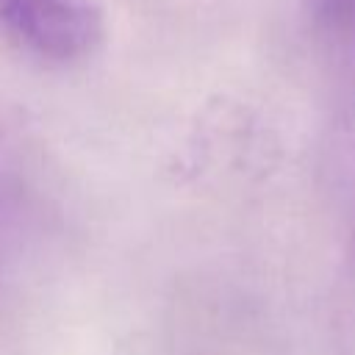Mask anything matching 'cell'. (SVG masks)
Here are the masks:
<instances>
[{
    "label": "cell",
    "instance_id": "6da1fadb",
    "mask_svg": "<svg viewBox=\"0 0 355 355\" xmlns=\"http://www.w3.org/2000/svg\"><path fill=\"white\" fill-rule=\"evenodd\" d=\"M0 39L44 64H78L103 42L89 0H0Z\"/></svg>",
    "mask_w": 355,
    "mask_h": 355
},
{
    "label": "cell",
    "instance_id": "7a4b0ae2",
    "mask_svg": "<svg viewBox=\"0 0 355 355\" xmlns=\"http://www.w3.org/2000/svg\"><path fill=\"white\" fill-rule=\"evenodd\" d=\"M341 166H344V186L352 202V216H355V80L344 114V130H341Z\"/></svg>",
    "mask_w": 355,
    "mask_h": 355
},
{
    "label": "cell",
    "instance_id": "3957f363",
    "mask_svg": "<svg viewBox=\"0 0 355 355\" xmlns=\"http://www.w3.org/2000/svg\"><path fill=\"white\" fill-rule=\"evenodd\" d=\"M313 6H316V17L324 25L341 28L355 19V0H313Z\"/></svg>",
    "mask_w": 355,
    "mask_h": 355
}]
</instances>
